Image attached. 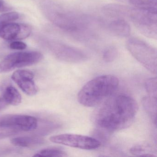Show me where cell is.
Segmentation results:
<instances>
[{
    "label": "cell",
    "mask_w": 157,
    "mask_h": 157,
    "mask_svg": "<svg viewBox=\"0 0 157 157\" xmlns=\"http://www.w3.org/2000/svg\"><path fill=\"white\" fill-rule=\"evenodd\" d=\"M6 105H7V104L4 101L2 98H0V110H1L2 108H3Z\"/></svg>",
    "instance_id": "24"
},
{
    "label": "cell",
    "mask_w": 157,
    "mask_h": 157,
    "mask_svg": "<svg viewBox=\"0 0 157 157\" xmlns=\"http://www.w3.org/2000/svg\"><path fill=\"white\" fill-rule=\"evenodd\" d=\"M138 110L137 103L132 97L124 94L111 96L95 111L93 121L106 131L122 130L132 124Z\"/></svg>",
    "instance_id": "1"
},
{
    "label": "cell",
    "mask_w": 157,
    "mask_h": 157,
    "mask_svg": "<svg viewBox=\"0 0 157 157\" xmlns=\"http://www.w3.org/2000/svg\"><path fill=\"white\" fill-rule=\"evenodd\" d=\"M145 88L148 96L157 98V78H150L145 82Z\"/></svg>",
    "instance_id": "17"
},
{
    "label": "cell",
    "mask_w": 157,
    "mask_h": 157,
    "mask_svg": "<svg viewBox=\"0 0 157 157\" xmlns=\"http://www.w3.org/2000/svg\"><path fill=\"white\" fill-rule=\"evenodd\" d=\"M108 29L111 33L119 37H127L130 36V25L125 19H114L109 23Z\"/></svg>",
    "instance_id": "12"
},
{
    "label": "cell",
    "mask_w": 157,
    "mask_h": 157,
    "mask_svg": "<svg viewBox=\"0 0 157 157\" xmlns=\"http://www.w3.org/2000/svg\"><path fill=\"white\" fill-rule=\"evenodd\" d=\"M129 53L145 68L157 74V51L156 48L137 38H130L126 43Z\"/></svg>",
    "instance_id": "5"
},
{
    "label": "cell",
    "mask_w": 157,
    "mask_h": 157,
    "mask_svg": "<svg viewBox=\"0 0 157 157\" xmlns=\"http://www.w3.org/2000/svg\"><path fill=\"white\" fill-rule=\"evenodd\" d=\"M48 50L57 58L70 63H80L87 60L88 56L81 49L56 40L45 42Z\"/></svg>",
    "instance_id": "7"
},
{
    "label": "cell",
    "mask_w": 157,
    "mask_h": 157,
    "mask_svg": "<svg viewBox=\"0 0 157 157\" xmlns=\"http://www.w3.org/2000/svg\"><path fill=\"white\" fill-rule=\"evenodd\" d=\"M118 54L116 48L113 46L105 48L103 53V58L106 62H111L114 60Z\"/></svg>",
    "instance_id": "18"
},
{
    "label": "cell",
    "mask_w": 157,
    "mask_h": 157,
    "mask_svg": "<svg viewBox=\"0 0 157 157\" xmlns=\"http://www.w3.org/2000/svg\"><path fill=\"white\" fill-rule=\"evenodd\" d=\"M20 17L17 12H8L0 15V28L3 25L18 20Z\"/></svg>",
    "instance_id": "19"
},
{
    "label": "cell",
    "mask_w": 157,
    "mask_h": 157,
    "mask_svg": "<svg viewBox=\"0 0 157 157\" xmlns=\"http://www.w3.org/2000/svg\"><path fill=\"white\" fill-rule=\"evenodd\" d=\"M41 8L45 16L51 22L70 33L84 34L96 22V20L92 16L70 10L51 0H43Z\"/></svg>",
    "instance_id": "2"
},
{
    "label": "cell",
    "mask_w": 157,
    "mask_h": 157,
    "mask_svg": "<svg viewBox=\"0 0 157 157\" xmlns=\"http://www.w3.org/2000/svg\"><path fill=\"white\" fill-rule=\"evenodd\" d=\"M49 140L56 144L88 150L96 149L101 145V142L94 138L77 134H60L50 137Z\"/></svg>",
    "instance_id": "8"
},
{
    "label": "cell",
    "mask_w": 157,
    "mask_h": 157,
    "mask_svg": "<svg viewBox=\"0 0 157 157\" xmlns=\"http://www.w3.org/2000/svg\"><path fill=\"white\" fill-rule=\"evenodd\" d=\"M34 75L27 70H18L12 76L13 80L27 95L33 96L38 91L37 86L34 81Z\"/></svg>",
    "instance_id": "11"
},
{
    "label": "cell",
    "mask_w": 157,
    "mask_h": 157,
    "mask_svg": "<svg viewBox=\"0 0 157 157\" xmlns=\"http://www.w3.org/2000/svg\"><path fill=\"white\" fill-rule=\"evenodd\" d=\"M142 105L153 123L156 124L157 98L148 96L142 99Z\"/></svg>",
    "instance_id": "15"
},
{
    "label": "cell",
    "mask_w": 157,
    "mask_h": 157,
    "mask_svg": "<svg viewBox=\"0 0 157 157\" xmlns=\"http://www.w3.org/2000/svg\"><path fill=\"white\" fill-rule=\"evenodd\" d=\"M125 18L130 20L142 34L157 38V11L128 6Z\"/></svg>",
    "instance_id": "4"
},
{
    "label": "cell",
    "mask_w": 157,
    "mask_h": 157,
    "mask_svg": "<svg viewBox=\"0 0 157 157\" xmlns=\"http://www.w3.org/2000/svg\"><path fill=\"white\" fill-rule=\"evenodd\" d=\"M67 153L58 148H47L42 150L34 155L35 157H64Z\"/></svg>",
    "instance_id": "16"
},
{
    "label": "cell",
    "mask_w": 157,
    "mask_h": 157,
    "mask_svg": "<svg viewBox=\"0 0 157 157\" xmlns=\"http://www.w3.org/2000/svg\"><path fill=\"white\" fill-rule=\"evenodd\" d=\"M2 98L7 104L18 105L21 102V95L18 90L12 85L5 88Z\"/></svg>",
    "instance_id": "14"
},
{
    "label": "cell",
    "mask_w": 157,
    "mask_h": 157,
    "mask_svg": "<svg viewBox=\"0 0 157 157\" xmlns=\"http://www.w3.org/2000/svg\"><path fill=\"white\" fill-rule=\"evenodd\" d=\"M0 124L15 128L21 133L36 129L37 120L34 117L26 115L6 114L0 116Z\"/></svg>",
    "instance_id": "9"
},
{
    "label": "cell",
    "mask_w": 157,
    "mask_h": 157,
    "mask_svg": "<svg viewBox=\"0 0 157 157\" xmlns=\"http://www.w3.org/2000/svg\"><path fill=\"white\" fill-rule=\"evenodd\" d=\"M116 1L125 4H129L131 7H134L138 0H116Z\"/></svg>",
    "instance_id": "23"
},
{
    "label": "cell",
    "mask_w": 157,
    "mask_h": 157,
    "mask_svg": "<svg viewBox=\"0 0 157 157\" xmlns=\"http://www.w3.org/2000/svg\"><path fill=\"white\" fill-rule=\"evenodd\" d=\"M43 55L36 51L16 52L7 56L0 62V73L32 66L40 62Z\"/></svg>",
    "instance_id": "6"
},
{
    "label": "cell",
    "mask_w": 157,
    "mask_h": 157,
    "mask_svg": "<svg viewBox=\"0 0 157 157\" xmlns=\"http://www.w3.org/2000/svg\"><path fill=\"white\" fill-rule=\"evenodd\" d=\"M130 152L132 154L140 156H147V157L154 156L153 154L152 155L151 153L147 152V149L142 146H138L133 147L130 149Z\"/></svg>",
    "instance_id": "20"
},
{
    "label": "cell",
    "mask_w": 157,
    "mask_h": 157,
    "mask_svg": "<svg viewBox=\"0 0 157 157\" xmlns=\"http://www.w3.org/2000/svg\"><path fill=\"white\" fill-rule=\"evenodd\" d=\"M27 47L25 43L20 41H14L10 44V48L14 50H24Z\"/></svg>",
    "instance_id": "21"
},
{
    "label": "cell",
    "mask_w": 157,
    "mask_h": 157,
    "mask_svg": "<svg viewBox=\"0 0 157 157\" xmlns=\"http://www.w3.org/2000/svg\"><path fill=\"white\" fill-rule=\"evenodd\" d=\"M119 79L112 75L98 76L89 81L79 92L78 100L86 107L100 105L113 95L119 86Z\"/></svg>",
    "instance_id": "3"
},
{
    "label": "cell",
    "mask_w": 157,
    "mask_h": 157,
    "mask_svg": "<svg viewBox=\"0 0 157 157\" xmlns=\"http://www.w3.org/2000/svg\"><path fill=\"white\" fill-rule=\"evenodd\" d=\"M13 145L17 147H36L43 145L44 140L38 136H20L14 138L11 140Z\"/></svg>",
    "instance_id": "13"
},
{
    "label": "cell",
    "mask_w": 157,
    "mask_h": 157,
    "mask_svg": "<svg viewBox=\"0 0 157 157\" xmlns=\"http://www.w3.org/2000/svg\"><path fill=\"white\" fill-rule=\"evenodd\" d=\"M11 8L5 4V2L2 0H0V12H6L10 10Z\"/></svg>",
    "instance_id": "22"
},
{
    "label": "cell",
    "mask_w": 157,
    "mask_h": 157,
    "mask_svg": "<svg viewBox=\"0 0 157 157\" xmlns=\"http://www.w3.org/2000/svg\"><path fill=\"white\" fill-rule=\"evenodd\" d=\"M32 32V27L28 25L9 23L0 28V37L9 41L22 40L28 37Z\"/></svg>",
    "instance_id": "10"
}]
</instances>
